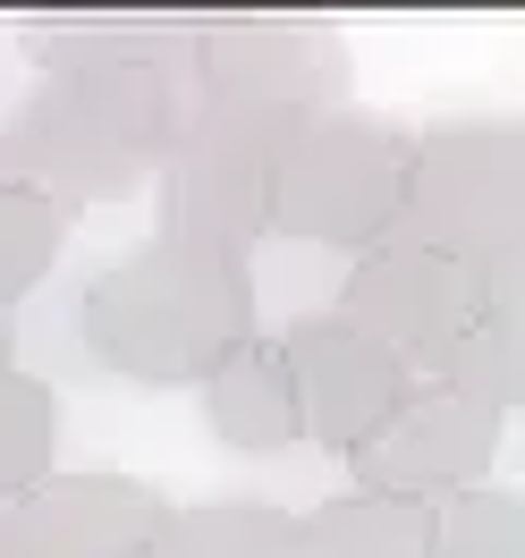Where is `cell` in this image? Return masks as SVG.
I'll list each match as a JSON object with an SVG mask.
<instances>
[{
	"label": "cell",
	"instance_id": "cell-2",
	"mask_svg": "<svg viewBox=\"0 0 525 558\" xmlns=\"http://www.w3.org/2000/svg\"><path fill=\"white\" fill-rule=\"evenodd\" d=\"M187 110H195V85L153 69L35 76L26 102L0 110V178L35 186L69 220L128 204L136 186H162V161H170Z\"/></svg>",
	"mask_w": 525,
	"mask_h": 558
},
{
	"label": "cell",
	"instance_id": "cell-1",
	"mask_svg": "<svg viewBox=\"0 0 525 558\" xmlns=\"http://www.w3.org/2000/svg\"><path fill=\"white\" fill-rule=\"evenodd\" d=\"M254 263L220 245L153 238L128 245L119 263L85 279L76 296V339L110 381L136 389H204L229 355L254 339Z\"/></svg>",
	"mask_w": 525,
	"mask_h": 558
},
{
	"label": "cell",
	"instance_id": "cell-15",
	"mask_svg": "<svg viewBox=\"0 0 525 558\" xmlns=\"http://www.w3.org/2000/svg\"><path fill=\"white\" fill-rule=\"evenodd\" d=\"M297 550V517L263 508V499H195L170 508L162 542L144 558H288Z\"/></svg>",
	"mask_w": 525,
	"mask_h": 558
},
{
	"label": "cell",
	"instance_id": "cell-18",
	"mask_svg": "<svg viewBox=\"0 0 525 558\" xmlns=\"http://www.w3.org/2000/svg\"><path fill=\"white\" fill-rule=\"evenodd\" d=\"M432 558H525V490H457L432 524Z\"/></svg>",
	"mask_w": 525,
	"mask_h": 558
},
{
	"label": "cell",
	"instance_id": "cell-5",
	"mask_svg": "<svg viewBox=\"0 0 525 558\" xmlns=\"http://www.w3.org/2000/svg\"><path fill=\"white\" fill-rule=\"evenodd\" d=\"M407 238L457 263H517L525 254V110L517 119H441L416 136L407 178Z\"/></svg>",
	"mask_w": 525,
	"mask_h": 558
},
{
	"label": "cell",
	"instance_id": "cell-9",
	"mask_svg": "<svg viewBox=\"0 0 525 558\" xmlns=\"http://www.w3.org/2000/svg\"><path fill=\"white\" fill-rule=\"evenodd\" d=\"M162 524L170 508L136 474H51L0 508V558H144Z\"/></svg>",
	"mask_w": 525,
	"mask_h": 558
},
{
	"label": "cell",
	"instance_id": "cell-12",
	"mask_svg": "<svg viewBox=\"0 0 525 558\" xmlns=\"http://www.w3.org/2000/svg\"><path fill=\"white\" fill-rule=\"evenodd\" d=\"M195 407H204V432L229 457H288L297 440H306V407H297L288 348H281V339H263V330H254V339L195 389Z\"/></svg>",
	"mask_w": 525,
	"mask_h": 558
},
{
	"label": "cell",
	"instance_id": "cell-13",
	"mask_svg": "<svg viewBox=\"0 0 525 558\" xmlns=\"http://www.w3.org/2000/svg\"><path fill=\"white\" fill-rule=\"evenodd\" d=\"M423 381H450L466 398L500 407V415L525 407V254L517 263H484L475 314L457 330V348L441 355V373H423Z\"/></svg>",
	"mask_w": 525,
	"mask_h": 558
},
{
	"label": "cell",
	"instance_id": "cell-7",
	"mask_svg": "<svg viewBox=\"0 0 525 558\" xmlns=\"http://www.w3.org/2000/svg\"><path fill=\"white\" fill-rule=\"evenodd\" d=\"M475 263L457 254H432L423 238H382L373 254H356L339 296H331V322H348L356 339H373L382 355H398L407 373H441V355L457 348V330L475 314Z\"/></svg>",
	"mask_w": 525,
	"mask_h": 558
},
{
	"label": "cell",
	"instance_id": "cell-19",
	"mask_svg": "<svg viewBox=\"0 0 525 558\" xmlns=\"http://www.w3.org/2000/svg\"><path fill=\"white\" fill-rule=\"evenodd\" d=\"M9 364H17V339H9V314H0V373H9Z\"/></svg>",
	"mask_w": 525,
	"mask_h": 558
},
{
	"label": "cell",
	"instance_id": "cell-11",
	"mask_svg": "<svg viewBox=\"0 0 525 558\" xmlns=\"http://www.w3.org/2000/svg\"><path fill=\"white\" fill-rule=\"evenodd\" d=\"M17 51L35 76H85V69H153L195 85V17H153V9H60V17H17Z\"/></svg>",
	"mask_w": 525,
	"mask_h": 558
},
{
	"label": "cell",
	"instance_id": "cell-6",
	"mask_svg": "<svg viewBox=\"0 0 525 558\" xmlns=\"http://www.w3.org/2000/svg\"><path fill=\"white\" fill-rule=\"evenodd\" d=\"M348 85H356L348 35L331 17H288V9L195 17V102L331 119V110H348Z\"/></svg>",
	"mask_w": 525,
	"mask_h": 558
},
{
	"label": "cell",
	"instance_id": "cell-10",
	"mask_svg": "<svg viewBox=\"0 0 525 558\" xmlns=\"http://www.w3.org/2000/svg\"><path fill=\"white\" fill-rule=\"evenodd\" d=\"M288 348V373H297V407H306V440L331 457H356L382 440V423L407 407L416 373L382 355L373 339H356L348 322L331 314H306L297 330L281 339Z\"/></svg>",
	"mask_w": 525,
	"mask_h": 558
},
{
	"label": "cell",
	"instance_id": "cell-4",
	"mask_svg": "<svg viewBox=\"0 0 525 558\" xmlns=\"http://www.w3.org/2000/svg\"><path fill=\"white\" fill-rule=\"evenodd\" d=\"M297 128L306 119L281 110L195 102L162 161V238L220 245V254H254L263 238H281V161Z\"/></svg>",
	"mask_w": 525,
	"mask_h": 558
},
{
	"label": "cell",
	"instance_id": "cell-3",
	"mask_svg": "<svg viewBox=\"0 0 525 558\" xmlns=\"http://www.w3.org/2000/svg\"><path fill=\"white\" fill-rule=\"evenodd\" d=\"M407 178H416V136L373 110H331L288 136L281 161V238L373 254L382 238L407 229Z\"/></svg>",
	"mask_w": 525,
	"mask_h": 558
},
{
	"label": "cell",
	"instance_id": "cell-16",
	"mask_svg": "<svg viewBox=\"0 0 525 558\" xmlns=\"http://www.w3.org/2000/svg\"><path fill=\"white\" fill-rule=\"evenodd\" d=\"M60 398H51V381L43 373H0V508L9 499H26L35 483H51L60 465Z\"/></svg>",
	"mask_w": 525,
	"mask_h": 558
},
{
	"label": "cell",
	"instance_id": "cell-8",
	"mask_svg": "<svg viewBox=\"0 0 525 558\" xmlns=\"http://www.w3.org/2000/svg\"><path fill=\"white\" fill-rule=\"evenodd\" d=\"M500 432H509L500 407H484V398H466V389H450V381H416L407 407L382 423V440L348 457V474H356V490L416 499V508H450L457 490L491 483Z\"/></svg>",
	"mask_w": 525,
	"mask_h": 558
},
{
	"label": "cell",
	"instance_id": "cell-17",
	"mask_svg": "<svg viewBox=\"0 0 525 558\" xmlns=\"http://www.w3.org/2000/svg\"><path fill=\"white\" fill-rule=\"evenodd\" d=\"M60 245H69V211H51L35 186L0 178V314L26 305L43 279H51Z\"/></svg>",
	"mask_w": 525,
	"mask_h": 558
},
{
	"label": "cell",
	"instance_id": "cell-14",
	"mask_svg": "<svg viewBox=\"0 0 525 558\" xmlns=\"http://www.w3.org/2000/svg\"><path fill=\"white\" fill-rule=\"evenodd\" d=\"M432 524L441 508L416 499H382V490H339L297 517V550L288 558H432Z\"/></svg>",
	"mask_w": 525,
	"mask_h": 558
}]
</instances>
